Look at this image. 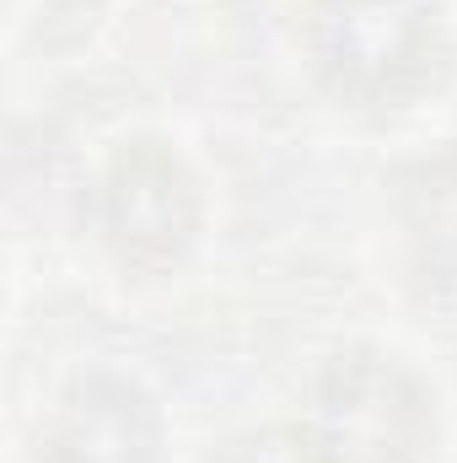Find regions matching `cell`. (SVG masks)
<instances>
[{"label":"cell","mask_w":457,"mask_h":463,"mask_svg":"<svg viewBox=\"0 0 457 463\" xmlns=\"http://www.w3.org/2000/svg\"><path fill=\"white\" fill-rule=\"evenodd\" d=\"M425 11L409 0H318V54L340 71V81L387 87L393 65L420 60Z\"/></svg>","instance_id":"cell-1"}]
</instances>
